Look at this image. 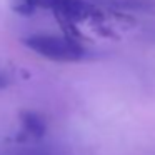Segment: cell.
Here are the masks:
<instances>
[{
  "label": "cell",
  "instance_id": "cell-1",
  "mask_svg": "<svg viewBox=\"0 0 155 155\" xmlns=\"http://www.w3.org/2000/svg\"><path fill=\"white\" fill-rule=\"evenodd\" d=\"M24 45L44 58L52 62H80L87 58L88 52L82 44L72 37H60L52 34H34L25 37Z\"/></svg>",
  "mask_w": 155,
  "mask_h": 155
},
{
  "label": "cell",
  "instance_id": "cell-3",
  "mask_svg": "<svg viewBox=\"0 0 155 155\" xmlns=\"http://www.w3.org/2000/svg\"><path fill=\"white\" fill-rule=\"evenodd\" d=\"M20 122H22V130L30 138H40L45 134V130H47L44 117H40L37 112H32V110L22 112Z\"/></svg>",
  "mask_w": 155,
  "mask_h": 155
},
{
  "label": "cell",
  "instance_id": "cell-2",
  "mask_svg": "<svg viewBox=\"0 0 155 155\" xmlns=\"http://www.w3.org/2000/svg\"><path fill=\"white\" fill-rule=\"evenodd\" d=\"M37 2L52 8L57 15L70 22L85 20V18L94 17L97 14L94 5L88 4L87 0H37Z\"/></svg>",
  "mask_w": 155,
  "mask_h": 155
},
{
  "label": "cell",
  "instance_id": "cell-4",
  "mask_svg": "<svg viewBox=\"0 0 155 155\" xmlns=\"http://www.w3.org/2000/svg\"><path fill=\"white\" fill-rule=\"evenodd\" d=\"M0 155H60L52 145H15L2 148Z\"/></svg>",
  "mask_w": 155,
  "mask_h": 155
},
{
  "label": "cell",
  "instance_id": "cell-5",
  "mask_svg": "<svg viewBox=\"0 0 155 155\" xmlns=\"http://www.w3.org/2000/svg\"><path fill=\"white\" fill-rule=\"evenodd\" d=\"M4 85H5V80H4V78H2V77H0V88L4 87Z\"/></svg>",
  "mask_w": 155,
  "mask_h": 155
}]
</instances>
